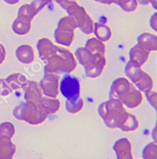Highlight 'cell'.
<instances>
[{"label": "cell", "mask_w": 157, "mask_h": 159, "mask_svg": "<svg viewBox=\"0 0 157 159\" xmlns=\"http://www.w3.org/2000/svg\"><path fill=\"white\" fill-rule=\"evenodd\" d=\"M77 67V61L73 54L68 50L58 48L54 55L47 60L44 66V71L53 73L57 75L62 74H70Z\"/></svg>", "instance_id": "1"}, {"label": "cell", "mask_w": 157, "mask_h": 159, "mask_svg": "<svg viewBox=\"0 0 157 159\" xmlns=\"http://www.w3.org/2000/svg\"><path fill=\"white\" fill-rule=\"evenodd\" d=\"M48 112L41 104L26 101L16 107L13 110V116L19 120L25 121L31 125H39L45 121Z\"/></svg>", "instance_id": "2"}, {"label": "cell", "mask_w": 157, "mask_h": 159, "mask_svg": "<svg viewBox=\"0 0 157 159\" xmlns=\"http://www.w3.org/2000/svg\"><path fill=\"white\" fill-rule=\"evenodd\" d=\"M126 112L122 102L118 99H109L98 107V113L108 128L117 129V124L122 114Z\"/></svg>", "instance_id": "3"}, {"label": "cell", "mask_w": 157, "mask_h": 159, "mask_svg": "<svg viewBox=\"0 0 157 159\" xmlns=\"http://www.w3.org/2000/svg\"><path fill=\"white\" fill-rule=\"evenodd\" d=\"M125 74L140 92L145 93L153 88V79L136 63L129 61L125 67Z\"/></svg>", "instance_id": "4"}, {"label": "cell", "mask_w": 157, "mask_h": 159, "mask_svg": "<svg viewBox=\"0 0 157 159\" xmlns=\"http://www.w3.org/2000/svg\"><path fill=\"white\" fill-rule=\"evenodd\" d=\"M68 16H72L77 24V28L86 34L94 32V21L82 6L75 1L65 9Z\"/></svg>", "instance_id": "5"}, {"label": "cell", "mask_w": 157, "mask_h": 159, "mask_svg": "<svg viewBox=\"0 0 157 159\" xmlns=\"http://www.w3.org/2000/svg\"><path fill=\"white\" fill-rule=\"evenodd\" d=\"M60 91L67 100L75 101L80 97V81L77 77L67 74L60 83Z\"/></svg>", "instance_id": "6"}, {"label": "cell", "mask_w": 157, "mask_h": 159, "mask_svg": "<svg viewBox=\"0 0 157 159\" xmlns=\"http://www.w3.org/2000/svg\"><path fill=\"white\" fill-rule=\"evenodd\" d=\"M40 87L46 97L56 98L59 93L58 75L44 71V77L40 81Z\"/></svg>", "instance_id": "7"}, {"label": "cell", "mask_w": 157, "mask_h": 159, "mask_svg": "<svg viewBox=\"0 0 157 159\" xmlns=\"http://www.w3.org/2000/svg\"><path fill=\"white\" fill-rule=\"evenodd\" d=\"M74 28L68 25L58 24L54 34L56 43L69 47L72 44L74 39Z\"/></svg>", "instance_id": "8"}, {"label": "cell", "mask_w": 157, "mask_h": 159, "mask_svg": "<svg viewBox=\"0 0 157 159\" xmlns=\"http://www.w3.org/2000/svg\"><path fill=\"white\" fill-rule=\"evenodd\" d=\"M106 65V58L104 54H94L93 61L84 66V70L87 77L96 78L100 76Z\"/></svg>", "instance_id": "9"}, {"label": "cell", "mask_w": 157, "mask_h": 159, "mask_svg": "<svg viewBox=\"0 0 157 159\" xmlns=\"http://www.w3.org/2000/svg\"><path fill=\"white\" fill-rule=\"evenodd\" d=\"M24 90V98L26 101H30L36 104H41L42 93L40 86L34 80H28L22 87Z\"/></svg>", "instance_id": "10"}, {"label": "cell", "mask_w": 157, "mask_h": 159, "mask_svg": "<svg viewBox=\"0 0 157 159\" xmlns=\"http://www.w3.org/2000/svg\"><path fill=\"white\" fill-rule=\"evenodd\" d=\"M119 100L122 102L123 105H125L128 108L134 109L140 106L142 102L143 95H142L141 92L132 84L128 92L122 96L119 99Z\"/></svg>", "instance_id": "11"}, {"label": "cell", "mask_w": 157, "mask_h": 159, "mask_svg": "<svg viewBox=\"0 0 157 159\" xmlns=\"http://www.w3.org/2000/svg\"><path fill=\"white\" fill-rule=\"evenodd\" d=\"M131 83L124 77L116 79L112 84L109 93V99H120L129 91L131 87Z\"/></svg>", "instance_id": "12"}, {"label": "cell", "mask_w": 157, "mask_h": 159, "mask_svg": "<svg viewBox=\"0 0 157 159\" xmlns=\"http://www.w3.org/2000/svg\"><path fill=\"white\" fill-rule=\"evenodd\" d=\"M58 48V46L53 44L51 40L46 38L40 39L37 43V49L39 51V57L44 61H47L48 59L54 55L57 51Z\"/></svg>", "instance_id": "13"}, {"label": "cell", "mask_w": 157, "mask_h": 159, "mask_svg": "<svg viewBox=\"0 0 157 159\" xmlns=\"http://www.w3.org/2000/svg\"><path fill=\"white\" fill-rule=\"evenodd\" d=\"M113 149L117 155V159H133L131 143L127 139L123 138L117 140L113 145Z\"/></svg>", "instance_id": "14"}, {"label": "cell", "mask_w": 157, "mask_h": 159, "mask_svg": "<svg viewBox=\"0 0 157 159\" xmlns=\"http://www.w3.org/2000/svg\"><path fill=\"white\" fill-rule=\"evenodd\" d=\"M139 122L136 117L128 112H123L117 124V129L123 132H132L138 129Z\"/></svg>", "instance_id": "15"}, {"label": "cell", "mask_w": 157, "mask_h": 159, "mask_svg": "<svg viewBox=\"0 0 157 159\" xmlns=\"http://www.w3.org/2000/svg\"><path fill=\"white\" fill-rule=\"evenodd\" d=\"M16 152V146L11 139L0 137V159H12Z\"/></svg>", "instance_id": "16"}, {"label": "cell", "mask_w": 157, "mask_h": 159, "mask_svg": "<svg viewBox=\"0 0 157 159\" xmlns=\"http://www.w3.org/2000/svg\"><path fill=\"white\" fill-rule=\"evenodd\" d=\"M129 54H130V61L136 63L140 67H142L148 60L150 52L137 44L130 49Z\"/></svg>", "instance_id": "17"}, {"label": "cell", "mask_w": 157, "mask_h": 159, "mask_svg": "<svg viewBox=\"0 0 157 159\" xmlns=\"http://www.w3.org/2000/svg\"><path fill=\"white\" fill-rule=\"evenodd\" d=\"M16 56L22 64H31L35 60L34 50L29 44H22L16 49Z\"/></svg>", "instance_id": "18"}, {"label": "cell", "mask_w": 157, "mask_h": 159, "mask_svg": "<svg viewBox=\"0 0 157 159\" xmlns=\"http://www.w3.org/2000/svg\"><path fill=\"white\" fill-rule=\"evenodd\" d=\"M137 42L140 46L149 52L157 50V36L150 33H143L137 38Z\"/></svg>", "instance_id": "19"}, {"label": "cell", "mask_w": 157, "mask_h": 159, "mask_svg": "<svg viewBox=\"0 0 157 159\" xmlns=\"http://www.w3.org/2000/svg\"><path fill=\"white\" fill-rule=\"evenodd\" d=\"M6 82L10 87L12 90H16L20 88H22L25 84L27 83L28 79L24 74L17 73L9 75L6 79H5Z\"/></svg>", "instance_id": "20"}, {"label": "cell", "mask_w": 157, "mask_h": 159, "mask_svg": "<svg viewBox=\"0 0 157 159\" xmlns=\"http://www.w3.org/2000/svg\"><path fill=\"white\" fill-rule=\"evenodd\" d=\"M94 32L96 38L102 42L109 41L111 38V30L106 25L100 23H94Z\"/></svg>", "instance_id": "21"}, {"label": "cell", "mask_w": 157, "mask_h": 159, "mask_svg": "<svg viewBox=\"0 0 157 159\" xmlns=\"http://www.w3.org/2000/svg\"><path fill=\"white\" fill-rule=\"evenodd\" d=\"M31 22L17 17L12 23V30L16 34L25 35L30 31Z\"/></svg>", "instance_id": "22"}, {"label": "cell", "mask_w": 157, "mask_h": 159, "mask_svg": "<svg viewBox=\"0 0 157 159\" xmlns=\"http://www.w3.org/2000/svg\"><path fill=\"white\" fill-rule=\"evenodd\" d=\"M75 57L82 66H85L94 61V54L86 48H78L75 51Z\"/></svg>", "instance_id": "23"}, {"label": "cell", "mask_w": 157, "mask_h": 159, "mask_svg": "<svg viewBox=\"0 0 157 159\" xmlns=\"http://www.w3.org/2000/svg\"><path fill=\"white\" fill-rule=\"evenodd\" d=\"M41 105L48 111V114H54L60 109V101L56 98L48 97H42L41 100Z\"/></svg>", "instance_id": "24"}, {"label": "cell", "mask_w": 157, "mask_h": 159, "mask_svg": "<svg viewBox=\"0 0 157 159\" xmlns=\"http://www.w3.org/2000/svg\"><path fill=\"white\" fill-rule=\"evenodd\" d=\"M87 49H88L92 54H105V45L104 44V42L100 41L96 38H92V39L87 40L86 42L85 47Z\"/></svg>", "instance_id": "25"}, {"label": "cell", "mask_w": 157, "mask_h": 159, "mask_svg": "<svg viewBox=\"0 0 157 159\" xmlns=\"http://www.w3.org/2000/svg\"><path fill=\"white\" fill-rule=\"evenodd\" d=\"M37 15L35 9H33L32 6L30 4H25L21 6L19 8V11H18V17L21 19L26 20L28 21H32L35 16Z\"/></svg>", "instance_id": "26"}, {"label": "cell", "mask_w": 157, "mask_h": 159, "mask_svg": "<svg viewBox=\"0 0 157 159\" xmlns=\"http://www.w3.org/2000/svg\"><path fill=\"white\" fill-rule=\"evenodd\" d=\"M84 107V101L81 97L75 101H65V107L69 113H77L80 112Z\"/></svg>", "instance_id": "27"}, {"label": "cell", "mask_w": 157, "mask_h": 159, "mask_svg": "<svg viewBox=\"0 0 157 159\" xmlns=\"http://www.w3.org/2000/svg\"><path fill=\"white\" fill-rule=\"evenodd\" d=\"M143 159H157V143L153 142L145 146L143 150Z\"/></svg>", "instance_id": "28"}, {"label": "cell", "mask_w": 157, "mask_h": 159, "mask_svg": "<svg viewBox=\"0 0 157 159\" xmlns=\"http://www.w3.org/2000/svg\"><path fill=\"white\" fill-rule=\"evenodd\" d=\"M113 3L118 5L123 11L127 12L135 11L138 6L136 0H113Z\"/></svg>", "instance_id": "29"}, {"label": "cell", "mask_w": 157, "mask_h": 159, "mask_svg": "<svg viewBox=\"0 0 157 159\" xmlns=\"http://www.w3.org/2000/svg\"><path fill=\"white\" fill-rule=\"evenodd\" d=\"M15 126L9 122H5L0 124V137H8L12 139L15 135Z\"/></svg>", "instance_id": "30"}, {"label": "cell", "mask_w": 157, "mask_h": 159, "mask_svg": "<svg viewBox=\"0 0 157 159\" xmlns=\"http://www.w3.org/2000/svg\"><path fill=\"white\" fill-rule=\"evenodd\" d=\"M12 90L9 87L5 79H0V96L6 97L12 93Z\"/></svg>", "instance_id": "31"}, {"label": "cell", "mask_w": 157, "mask_h": 159, "mask_svg": "<svg viewBox=\"0 0 157 159\" xmlns=\"http://www.w3.org/2000/svg\"><path fill=\"white\" fill-rule=\"evenodd\" d=\"M145 95H146V97L147 100L149 101L150 104H151L152 107H153L155 109H156V99H157V94L155 91L149 90L145 92Z\"/></svg>", "instance_id": "32"}, {"label": "cell", "mask_w": 157, "mask_h": 159, "mask_svg": "<svg viewBox=\"0 0 157 159\" xmlns=\"http://www.w3.org/2000/svg\"><path fill=\"white\" fill-rule=\"evenodd\" d=\"M157 13H154L153 14V16H152L151 19H150V26H151V28L153 29L154 31H156L157 30Z\"/></svg>", "instance_id": "33"}, {"label": "cell", "mask_w": 157, "mask_h": 159, "mask_svg": "<svg viewBox=\"0 0 157 159\" xmlns=\"http://www.w3.org/2000/svg\"><path fill=\"white\" fill-rule=\"evenodd\" d=\"M5 58H6V49L4 46L0 43V64H2Z\"/></svg>", "instance_id": "34"}, {"label": "cell", "mask_w": 157, "mask_h": 159, "mask_svg": "<svg viewBox=\"0 0 157 159\" xmlns=\"http://www.w3.org/2000/svg\"><path fill=\"white\" fill-rule=\"evenodd\" d=\"M96 2H98L103 3V4H107V5H110L112 3H113V0H94Z\"/></svg>", "instance_id": "35"}, {"label": "cell", "mask_w": 157, "mask_h": 159, "mask_svg": "<svg viewBox=\"0 0 157 159\" xmlns=\"http://www.w3.org/2000/svg\"><path fill=\"white\" fill-rule=\"evenodd\" d=\"M137 2H139L140 4L143 5V6H147V5L150 4V1L149 0H136Z\"/></svg>", "instance_id": "36"}, {"label": "cell", "mask_w": 157, "mask_h": 159, "mask_svg": "<svg viewBox=\"0 0 157 159\" xmlns=\"http://www.w3.org/2000/svg\"><path fill=\"white\" fill-rule=\"evenodd\" d=\"M4 1L9 5H14L19 2L20 0H4Z\"/></svg>", "instance_id": "37"}, {"label": "cell", "mask_w": 157, "mask_h": 159, "mask_svg": "<svg viewBox=\"0 0 157 159\" xmlns=\"http://www.w3.org/2000/svg\"><path fill=\"white\" fill-rule=\"evenodd\" d=\"M149 1H150V3L152 4L153 9H157V0H149Z\"/></svg>", "instance_id": "38"}, {"label": "cell", "mask_w": 157, "mask_h": 159, "mask_svg": "<svg viewBox=\"0 0 157 159\" xmlns=\"http://www.w3.org/2000/svg\"><path fill=\"white\" fill-rule=\"evenodd\" d=\"M51 1H53V0H51ZM54 1H55V2H57V3H58V2H59V1H60V0H54Z\"/></svg>", "instance_id": "39"}]
</instances>
